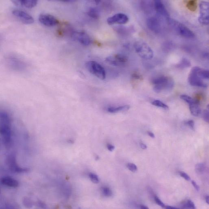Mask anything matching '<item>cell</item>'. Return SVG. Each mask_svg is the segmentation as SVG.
<instances>
[{"label":"cell","mask_w":209,"mask_h":209,"mask_svg":"<svg viewBox=\"0 0 209 209\" xmlns=\"http://www.w3.org/2000/svg\"><path fill=\"white\" fill-rule=\"evenodd\" d=\"M152 104L153 106H155L159 108H162L165 109V110H168L169 109V107L160 101L156 100L153 101L152 102Z\"/></svg>","instance_id":"obj_26"},{"label":"cell","mask_w":209,"mask_h":209,"mask_svg":"<svg viewBox=\"0 0 209 209\" xmlns=\"http://www.w3.org/2000/svg\"><path fill=\"white\" fill-rule=\"evenodd\" d=\"M166 209H178L177 208H176L175 207H172V206H165V208Z\"/></svg>","instance_id":"obj_44"},{"label":"cell","mask_w":209,"mask_h":209,"mask_svg":"<svg viewBox=\"0 0 209 209\" xmlns=\"http://www.w3.org/2000/svg\"><path fill=\"white\" fill-rule=\"evenodd\" d=\"M106 61L112 66H119L127 62L128 61V58L123 54H115L108 57L106 58Z\"/></svg>","instance_id":"obj_8"},{"label":"cell","mask_w":209,"mask_h":209,"mask_svg":"<svg viewBox=\"0 0 209 209\" xmlns=\"http://www.w3.org/2000/svg\"><path fill=\"white\" fill-rule=\"evenodd\" d=\"M135 51L140 56L146 60H151L153 56L152 48L145 42L137 41L134 44Z\"/></svg>","instance_id":"obj_4"},{"label":"cell","mask_w":209,"mask_h":209,"mask_svg":"<svg viewBox=\"0 0 209 209\" xmlns=\"http://www.w3.org/2000/svg\"><path fill=\"white\" fill-rule=\"evenodd\" d=\"M132 79L135 80L142 81L143 79L142 76L139 73L137 72H133L132 75Z\"/></svg>","instance_id":"obj_31"},{"label":"cell","mask_w":209,"mask_h":209,"mask_svg":"<svg viewBox=\"0 0 209 209\" xmlns=\"http://www.w3.org/2000/svg\"><path fill=\"white\" fill-rule=\"evenodd\" d=\"M1 133L2 141L6 148H9L12 143L10 118L7 112L1 113Z\"/></svg>","instance_id":"obj_1"},{"label":"cell","mask_w":209,"mask_h":209,"mask_svg":"<svg viewBox=\"0 0 209 209\" xmlns=\"http://www.w3.org/2000/svg\"><path fill=\"white\" fill-rule=\"evenodd\" d=\"M197 67H193L189 75L188 82L190 84L194 86L206 88L208 85L203 81V80L200 78L197 74Z\"/></svg>","instance_id":"obj_6"},{"label":"cell","mask_w":209,"mask_h":209,"mask_svg":"<svg viewBox=\"0 0 209 209\" xmlns=\"http://www.w3.org/2000/svg\"><path fill=\"white\" fill-rule=\"evenodd\" d=\"M166 19L170 26L181 36L188 39H193L195 37L194 33L183 24L170 17Z\"/></svg>","instance_id":"obj_3"},{"label":"cell","mask_w":209,"mask_h":209,"mask_svg":"<svg viewBox=\"0 0 209 209\" xmlns=\"http://www.w3.org/2000/svg\"><path fill=\"white\" fill-rule=\"evenodd\" d=\"M102 192L103 195L106 197H111L112 195V192L110 188L108 187L102 188Z\"/></svg>","instance_id":"obj_28"},{"label":"cell","mask_w":209,"mask_h":209,"mask_svg":"<svg viewBox=\"0 0 209 209\" xmlns=\"http://www.w3.org/2000/svg\"><path fill=\"white\" fill-rule=\"evenodd\" d=\"M147 24L149 29L155 33H159L161 30L160 21L156 17H151L148 18Z\"/></svg>","instance_id":"obj_14"},{"label":"cell","mask_w":209,"mask_h":209,"mask_svg":"<svg viewBox=\"0 0 209 209\" xmlns=\"http://www.w3.org/2000/svg\"><path fill=\"white\" fill-rule=\"evenodd\" d=\"M72 38L84 46H89L91 40L89 35L84 32H73L71 33Z\"/></svg>","instance_id":"obj_12"},{"label":"cell","mask_w":209,"mask_h":209,"mask_svg":"<svg viewBox=\"0 0 209 209\" xmlns=\"http://www.w3.org/2000/svg\"><path fill=\"white\" fill-rule=\"evenodd\" d=\"M38 206L40 208H47V206L46 204L44 203L43 201H41V200H38Z\"/></svg>","instance_id":"obj_38"},{"label":"cell","mask_w":209,"mask_h":209,"mask_svg":"<svg viewBox=\"0 0 209 209\" xmlns=\"http://www.w3.org/2000/svg\"><path fill=\"white\" fill-rule=\"evenodd\" d=\"M129 18L126 15L123 13H118L109 17L107 19V22L108 25L112 26L116 24H125L129 21Z\"/></svg>","instance_id":"obj_9"},{"label":"cell","mask_w":209,"mask_h":209,"mask_svg":"<svg viewBox=\"0 0 209 209\" xmlns=\"http://www.w3.org/2000/svg\"><path fill=\"white\" fill-rule=\"evenodd\" d=\"M184 208H196L195 204L191 200H188L185 204L184 205Z\"/></svg>","instance_id":"obj_32"},{"label":"cell","mask_w":209,"mask_h":209,"mask_svg":"<svg viewBox=\"0 0 209 209\" xmlns=\"http://www.w3.org/2000/svg\"><path fill=\"white\" fill-rule=\"evenodd\" d=\"M37 4L38 1L36 0H22L21 1V6L31 9L35 7Z\"/></svg>","instance_id":"obj_19"},{"label":"cell","mask_w":209,"mask_h":209,"mask_svg":"<svg viewBox=\"0 0 209 209\" xmlns=\"http://www.w3.org/2000/svg\"><path fill=\"white\" fill-rule=\"evenodd\" d=\"M186 124L188 125L191 130H195V122L193 120H189L186 123Z\"/></svg>","instance_id":"obj_37"},{"label":"cell","mask_w":209,"mask_h":209,"mask_svg":"<svg viewBox=\"0 0 209 209\" xmlns=\"http://www.w3.org/2000/svg\"><path fill=\"white\" fill-rule=\"evenodd\" d=\"M186 7L188 10L191 11H196L197 7V1L196 0L188 1L186 4Z\"/></svg>","instance_id":"obj_24"},{"label":"cell","mask_w":209,"mask_h":209,"mask_svg":"<svg viewBox=\"0 0 209 209\" xmlns=\"http://www.w3.org/2000/svg\"><path fill=\"white\" fill-rule=\"evenodd\" d=\"M23 203L24 206L26 208H30L32 207L33 204L32 201L29 199V198L27 197H25L23 199Z\"/></svg>","instance_id":"obj_30"},{"label":"cell","mask_w":209,"mask_h":209,"mask_svg":"<svg viewBox=\"0 0 209 209\" xmlns=\"http://www.w3.org/2000/svg\"><path fill=\"white\" fill-rule=\"evenodd\" d=\"M140 207L141 209H149V208H148L146 206L143 205H140Z\"/></svg>","instance_id":"obj_45"},{"label":"cell","mask_w":209,"mask_h":209,"mask_svg":"<svg viewBox=\"0 0 209 209\" xmlns=\"http://www.w3.org/2000/svg\"><path fill=\"white\" fill-rule=\"evenodd\" d=\"M90 180L92 182L94 183H98L99 182L100 179L99 177L97 175L93 173H90L89 175Z\"/></svg>","instance_id":"obj_29"},{"label":"cell","mask_w":209,"mask_h":209,"mask_svg":"<svg viewBox=\"0 0 209 209\" xmlns=\"http://www.w3.org/2000/svg\"><path fill=\"white\" fill-rule=\"evenodd\" d=\"M203 118L204 120L209 123V113L208 110H205L204 111L203 113Z\"/></svg>","instance_id":"obj_34"},{"label":"cell","mask_w":209,"mask_h":209,"mask_svg":"<svg viewBox=\"0 0 209 209\" xmlns=\"http://www.w3.org/2000/svg\"><path fill=\"white\" fill-rule=\"evenodd\" d=\"M199 103L196 102L193 103L189 105L191 114L194 116H198L201 113V110L199 107Z\"/></svg>","instance_id":"obj_17"},{"label":"cell","mask_w":209,"mask_h":209,"mask_svg":"<svg viewBox=\"0 0 209 209\" xmlns=\"http://www.w3.org/2000/svg\"><path fill=\"white\" fill-rule=\"evenodd\" d=\"M147 133L148 135H149V136H150V137H152V138H155V135H154V133H152V132H147Z\"/></svg>","instance_id":"obj_42"},{"label":"cell","mask_w":209,"mask_h":209,"mask_svg":"<svg viewBox=\"0 0 209 209\" xmlns=\"http://www.w3.org/2000/svg\"><path fill=\"white\" fill-rule=\"evenodd\" d=\"M205 201L207 203L209 204V197L208 196H207L205 197Z\"/></svg>","instance_id":"obj_46"},{"label":"cell","mask_w":209,"mask_h":209,"mask_svg":"<svg viewBox=\"0 0 209 209\" xmlns=\"http://www.w3.org/2000/svg\"><path fill=\"white\" fill-rule=\"evenodd\" d=\"M114 30L118 34L121 35H126L128 34L131 31L130 28L123 27V26H117L115 27Z\"/></svg>","instance_id":"obj_21"},{"label":"cell","mask_w":209,"mask_h":209,"mask_svg":"<svg viewBox=\"0 0 209 209\" xmlns=\"http://www.w3.org/2000/svg\"><path fill=\"white\" fill-rule=\"evenodd\" d=\"M140 146L141 148L143 149H147V145H146L144 143H143L140 142Z\"/></svg>","instance_id":"obj_41"},{"label":"cell","mask_w":209,"mask_h":209,"mask_svg":"<svg viewBox=\"0 0 209 209\" xmlns=\"http://www.w3.org/2000/svg\"><path fill=\"white\" fill-rule=\"evenodd\" d=\"M152 83L154 85L153 90L157 93L163 90L170 91L173 89L174 86L173 79L165 76H161L153 79Z\"/></svg>","instance_id":"obj_2"},{"label":"cell","mask_w":209,"mask_h":209,"mask_svg":"<svg viewBox=\"0 0 209 209\" xmlns=\"http://www.w3.org/2000/svg\"><path fill=\"white\" fill-rule=\"evenodd\" d=\"M7 164L9 169L13 173H24L29 171V169L20 168L17 164L16 156L14 154H11L7 157Z\"/></svg>","instance_id":"obj_10"},{"label":"cell","mask_w":209,"mask_h":209,"mask_svg":"<svg viewBox=\"0 0 209 209\" xmlns=\"http://www.w3.org/2000/svg\"><path fill=\"white\" fill-rule=\"evenodd\" d=\"M203 57L205 58L208 59L209 54L208 52H205V53H204Z\"/></svg>","instance_id":"obj_43"},{"label":"cell","mask_w":209,"mask_h":209,"mask_svg":"<svg viewBox=\"0 0 209 209\" xmlns=\"http://www.w3.org/2000/svg\"><path fill=\"white\" fill-rule=\"evenodd\" d=\"M127 167L129 169V170L132 171V172H136L137 170V166L135 165V164L133 163H128L127 164Z\"/></svg>","instance_id":"obj_33"},{"label":"cell","mask_w":209,"mask_h":209,"mask_svg":"<svg viewBox=\"0 0 209 209\" xmlns=\"http://www.w3.org/2000/svg\"><path fill=\"white\" fill-rule=\"evenodd\" d=\"M206 166L205 164L203 163L197 164L195 166V169L196 172L199 175H201L204 173L205 170Z\"/></svg>","instance_id":"obj_25"},{"label":"cell","mask_w":209,"mask_h":209,"mask_svg":"<svg viewBox=\"0 0 209 209\" xmlns=\"http://www.w3.org/2000/svg\"><path fill=\"white\" fill-rule=\"evenodd\" d=\"M180 98L182 99L184 101L186 102L189 105L197 102L196 101L195 99H193L191 96H189L187 95H186V94H182V95H181Z\"/></svg>","instance_id":"obj_27"},{"label":"cell","mask_w":209,"mask_h":209,"mask_svg":"<svg viewBox=\"0 0 209 209\" xmlns=\"http://www.w3.org/2000/svg\"><path fill=\"white\" fill-rule=\"evenodd\" d=\"M107 149L110 152H112L115 149V147L113 146V145L108 144L107 145Z\"/></svg>","instance_id":"obj_40"},{"label":"cell","mask_w":209,"mask_h":209,"mask_svg":"<svg viewBox=\"0 0 209 209\" xmlns=\"http://www.w3.org/2000/svg\"><path fill=\"white\" fill-rule=\"evenodd\" d=\"M154 8L159 14L164 17L166 19L169 18L170 16L165 6L160 1H155L154 2Z\"/></svg>","instance_id":"obj_15"},{"label":"cell","mask_w":209,"mask_h":209,"mask_svg":"<svg viewBox=\"0 0 209 209\" xmlns=\"http://www.w3.org/2000/svg\"><path fill=\"white\" fill-rule=\"evenodd\" d=\"M88 14L90 17L94 19H98L100 16L99 10L95 7H91L90 8L88 11Z\"/></svg>","instance_id":"obj_20"},{"label":"cell","mask_w":209,"mask_h":209,"mask_svg":"<svg viewBox=\"0 0 209 209\" xmlns=\"http://www.w3.org/2000/svg\"><path fill=\"white\" fill-rule=\"evenodd\" d=\"M86 68L91 74L99 78L104 80L106 78V72L103 67L97 62L90 61L86 63Z\"/></svg>","instance_id":"obj_5"},{"label":"cell","mask_w":209,"mask_h":209,"mask_svg":"<svg viewBox=\"0 0 209 209\" xmlns=\"http://www.w3.org/2000/svg\"><path fill=\"white\" fill-rule=\"evenodd\" d=\"M197 74L200 77V78L203 79H208L209 78V72L208 70L201 69L197 67Z\"/></svg>","instance_id":"obj_22"},{"label":"cell","mask_w":209,"mask_h":209,"mask_svg":"<svg viewBox=\"0 0 209 209\" xmlns=\"http://www.w3.org/2000/svg\"><path fill=\"white\" fill-rule=\"evenodd\" d=\"M191 65V62L187 59L183 58L178 64L176 65V67L179 69H184L189 68Z\"/></svg>","instance_id":"obj_23"},{"label":"cell","mask_w":209,"mask_h":209,"mask_svg":"<svg viewBox=\"0 0 209 209\" xmlns=\"http://www.w3.org/2000/svg\"><path fill=\"white\" fill-rule=\"evenodd\" d=\"M1 183L3 185L10 187L16 188L19 186L17 181L9 177H3L1 179Z\"/></svg>","instance_id":"obj_16"},{"label":"cell","mask_w":209,"mask_h":209,"mask_svg":"<svg viewBox=\"0 0 209 209\" xmlns=\"http://www.w3.org/2000/svg\"><path fill=\"white\" fill-rule=\"evenodd\" d=\"M179 175H180L181 177L184 179L185 180L187 181L191 180V177H190V176H189L188 174L185 173L184 172H183V171H180V172H179Z\"/></svg>","instance_id":"obj_36"},{"label":"cell","mask_w":209,"mask_h":209,"mask_svg":"<svg viewBox=\"0 0 209 209\" xmlns=\"http://www.w3.org/2000/svg\"><path fill=\"white\" fill-rule=\"evenodd\" d=\"M192 185H193V186H194V187L195 188V189L196 190V191H199V189H200V188H199V186H198V185L197 184V183H196L195 181H192Z\"/></svg>","instance_id":"obj_39"},{"label":"cell","mask_w":209,"mask_h":209,"mask_svg":"<svg viewBox=\"0 0 209 209\" xmlns=\"http://www.w3.org/2000/svg\"><path fill=\"white\" fill-rule=\"evenodd\" d=\"M154 200H155V202H156V203H157L160 206L163 208H165V205L160 200V199H159L157 196H155V197H154Z\"/></svg>","instance_id":"obj_35"},{"label":"cell","mask_w":209,"mask_h":209,"mask_svg":"<svg viewBox=\"0 0 209 209\" xmlns=\"http://www.w3.org/2000/svg\"><path fill=\"white\" fill-rule=\"evenodd\" d=\"M200 15L198 17V21L203 25H208L209 23V4L208 2L202 1L199 4Z\"/></svg>","instance_id":"obj_7"},{"label":"cell","mask_w":209,"mask_h":209,"mask_svg":"<svg viewBox=\"0 0 209 209\" xmlns=\"http://www.w3.org/2000/svg\"><path fill=\"white\" fill-rule=\"evenodd\" d=\"M12 14L23 23L26 25H30L34 22V18L30 15L25 11L20 10H14Z\"/></svg>","instance_id":"obj_11"},{"label":"cell","mask_w":209,"mask_h":209,"mask_svg":"<svg viewBox=\"0 0 209 209\" xmlns=\"http://www.w3.org/2000/svg\"><path fill=\"white\" fill-rule=\"evenodd\" d=\"M130 106L128 105H125V106H122L119 107H110L108 109V112L111 113H115L117 112H121V111H128L130 109Z\"/></svg>","instance_id":"obj_18"},{"label":"cell","mask_w":209,"mask_h":209,"mask_svg":"<svg viewBox=\"0 0 209 209\" xmlns=\"http://www.w3.org/2000/svg\"><path fill=\"white\" fill-rule=\"evenodd\" d=\"M40 23L47 27L56 26L59 24L58 21L54 16L49 14H41L38 18Z\"/></svg>","instance_id":"obj_13"}]
</instances>
